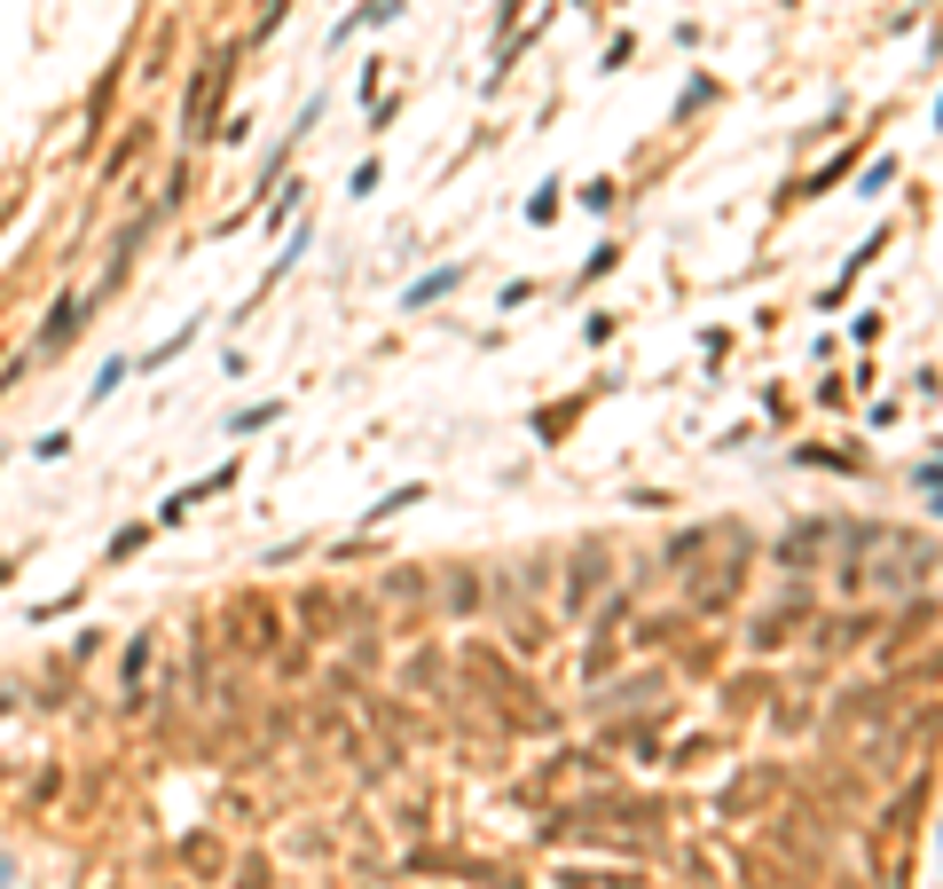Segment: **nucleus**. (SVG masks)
Instances as JSON below:
<instances>
[{
	"label": "nucleus",
	"mask_w": 943,
	"mask_h": 889,
	"mask_svg": "<svg viewBox=\"0 0 943 889\" xmlns=\"http://www.w3.org/2000/svg\"><path fill=\"white\" fill-rule=\"evenodd\" d=\"M276 417H284L276 402H260V410H244V417H236V425H228V434H260V425H276Z\"/></svg>",
	"instance_id": "obj_4"
},
{
	"label": "nucleus",
	"mask_w": 943,
	"mask_h": 889,
	"mask_svg": "<svg viewBox=\"0 0 943 889\" xmlns=\"http://www.w3.org/2000/svg\"><path fill=\"white\" fill-rule=\"evenodd\" d=\"M118 386H126V362H103V371H95V386H87V402H111Z\"/></svg>",
	"instance_id": "obj_3"
},
{
	"label": "nucleus",
	"mask_w": 943,
	"mask_h": 889,
	"mask_svg": "<svg viewBox=\"0 0 943 889\" xmlns=\"http://www.w3.org/2000/svg\"><path fill=\"white\" fill-rule=\"evenodd\" d=\"M9 881H16V859H0V889H9Z\"/></svg>",
	"instance_id": "obj_6"
},
{
	"label": "nucleus",
	"mask_w": 943,
	"mask_h": 889,
	"mask_svg": "<svg viewBox=\"0 0 943 889\" xmlns=\"http://www.w3.org/2000/svg\"><path fill=\"white\" fill-rule=\"evenodd\" d=\"M72 323H79V300H55V315H48V339H40V347H63V339H72Z\"/></svg>",
	"instance_id": "obj_2"
},
{
	"label": "nucleus",
	"mask_w": 943,
	"mask_h": 889,
	"mask_svg": "<svg viewBox=\"0 0 943 889\" xmlns=\"http://www.w3.org/2000/svg\"><path fill=\"white\" fill-rule=\"evenodd\" d=\"M456 276H464V268H432L425 284H410V300H401V308L417 315V308H432V300H449V291H456Z\"/></svg>",
	"instance_id": "obj_1"
},
{
	"label": "nucleus",
	"mask_w": 943,
	"mask_h": 889,
	"mask_svg": "<svg viewBox=\"0 0 943 889\" xmlns=\"http://www.w3.org/2000/svg\"><path fill=\"white\" fill-rule=\"evenodd\" d=\"M575 197H582V205H590V213H605V205H614V181H582Z\"/></svg>",
	"instance_id": "obj_5"
}]
</instances>
